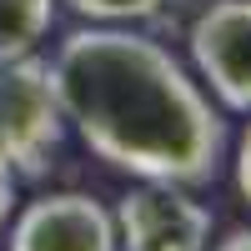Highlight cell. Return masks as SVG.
Instances as JSON below:
<instances>
[{"mask_svg":"<svg viewBox=\"0 0 251 251\" xmlns=\"http://www.w3.org/2000/svg\"><path fill=\"white\" fill-rule=\"evenodd\" d=\"M191 66L226 111L251 116V0H211L196 15Z\"/></svg>","mask_w":251,"mask_h":251,"instance_id":"cell-4","label":"cell"},{"mask_svg":"<svg viewBox=\"0 0 251 251\" xmlns=\"http://www.w3.org/2000/svg\"><path fill=\"white\" fill-rule=\"evenodd\" d=\"M60 136L66 116L55 100L50 60H0V161H10L15 176H46V166L60 151Z\"/></svg>","mask_w":251,"mask_h":251,"instance_id":"cell-2","label":"cell"},{"mask_svg":"<svg viewBox=\"0 0 251 251\" xmlns=\"http://www.w3.org/2000/svg\"><path fill=\"white\" fill-rule=\"evenodd\" d=\"M55 25V0H0V60L35 55Z\"/></svg>","mask_w":251,"mask_h":251,"instance_id":"cell-6","label":"cell"},{"mask_svg":"<svg viewBox=\"0 0 251 251\" xmlns=\"http://www.w3.org/2000/svg\"><path fill=\"white\" fill-rule=\"evenodd\" d=\"M66 126L96 161L136 181L211 186L226 166V121L186 66L131 25H86L50 60Z\"/></svg>","mask_w":251,"mask_h":251,"instance_id":"cell-1","label":"cell"},{"mask_svg":"<svg viewBox=\"0 0 251 251\" xmlns=\"http://www.w3.org/2000/svg\"><path fill=\"white\" fill-rule=\"evenodd\" d=\"M66 5L91 25H141L161 15L166 0H66Z\"/></svg>","mask_w":251,"mask_h":251,"instance_id":"cell-7","label":"cell"},{"mask_svg":"<svg viewBox=\"0 0 251 251\" xmlns=\"http://www.w3.org/2000/svg\"><path fill=\"white\" fill-rule=\"evenodd\" d=\"M236 191H241L246 206H251V126H246V136H241V146H236Z\"/></svg>","mask_w":251,"mask_h":251,"instance_id":"cell-9","label":"cell"},{"mask_svg":"<svg viewBox=\"0 0 251 251\" xmlns=\"http://www.w3.org/2000/svg\"><path fill=\"white\" fill-rule=\"evenodd\" d=\"M116 251H206L211 211L186 196V186L136 181L116 201Z\"/></svg>","mask_w":251,"mask_h":251,"instance_id":"cell-3","label":"cell"},{"mask_svg":"<svg viewBox=\"0 0 251 251\" xmlns=\"http://www.w3.org/2000/svg\"><path fill=\"white\" fill-rule=\"evenodd\" d=\"M206 251H251V226H241V231H231L226 241H216V246H206Z\"/></svg>","mask_w":251,"mask_h":251,"instance_id":"cell-10","label":"cell"},{"mask_svg":"<svg viewBox=\"0 0 251 251\" xmlns=\"http://www.w3.org/2000/svg\"><path fill=\"white\" fill-rule=\"evenodd\" d=\"M10 216H15V171H10V161H0V241H5Z\"/></svg>","mask_w":251,"mask_h":251,"instance_id":"cell-8","label":"cell"},{"mask_svg":"<svg viewBox=\"0 0 251 251\" xmlns=\"http://www.w3.org/2000/svg\"><path fill=\"white\" fill-rule=\"evenodd\" d=\"M10 251H116V216L86 191H50L5 226Z\"/></svg>","mask_w":251,"mask_h":251,"instance_id":"cell-5","label":"cell"}]
</instances>
